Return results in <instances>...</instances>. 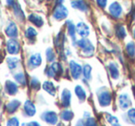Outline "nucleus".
Listing matches in <instances>:
<instances>
[{
  "label": "nucleus",
  "mask_w": 135,
  "mask_h": 126,
  "mask_svg": "<svg viewBox=\"0 0 135 126\" xmlns=\"http://www.w3.org/2000/svg\"><path fill=\"white\" fill-rule=\"evenodd\" d=\"M115 32H116V35L118 39L122 40L127 36V32H126V29L123 25H117L116 29H115Z\"/></svg>",
  "instance_id": "obj_30"
},
{
  "label": "nucleus",
  "mask_w": 135,
  "mask_h": 126,
  "mask_svg": "<svg viewBox=\"0 0 135 126\" xmlns=\"http://www.w3.org/2000/svg\"><path fill=\"white\" fill-rule=\"evenodd\" d=\"M83 76L86 81H91L92 79V66L88 63L83 66Z\"/></svg>",
  "instance_id": "obj_28"
},
{
  "label": "nucleus",
  "mask_w": 135,
  "mask_h": 126,
  "mask_svg": "<svg viewBox=\"0 0 135 126\" xmlns=\"http://www.w3.org/2000/svg\"><path fill=\"white\" fill-rule=\"evenodd\" d=\"M126 53L129 58H135V44L133 42H129L126 45Z\"/></svg>",
  "instance_id": "obj_32"
},
{
  "label": "nucleus",
  "mask_w": 135,
  "mask_h": 126,
  "mask_svg": "<svg viewBox=\"0 0 135 126\" xmlns=\"http://www.w3.org/2000/svg\"><path fill=\"white\" fill-rule=\"evenodd\" d=\"M37 34H38V32H37V31H36V29L32 26L27 27L24 32L25 37H26L29 41H34L36 36H37Z\"/></svg>",
  "instance_id": "obj_26"
},
{
  "label": "nucleus",
  "mask_w": 135,
  "mask_h": 126,
  "mask_svg": "<svg viewBox=\"0 0 135 126\" xmlns=\"http://www.w3.org/2000/svg\"><path fill=\"white\" fill-rule=\"evenodd\" d=\"M4 90L8 96H16L19 92V85L16 82L11 80H7L4 85Z\"/></svg>",
  "instance_id": "obj_11"
},
{
  "label": "nucleus",
  "mask_w": 135,
  "mask_h": 126,
  "mask_svg": "<svg viewBox=\"0 0 135 126\" xmlns=\"http://www.w3.org/2000/svg\"><path fill=\"white\" fill-rule=\"evenodd\" d=\"M89 117H91V113L88 112V111H85L84 113H83V120H86L87 118H89Z\"/></svg>",
  "instance_id": "obj_42"
},
{
  "label": "nucleus",
  "mask_w": 135,
  "mask_h": 126,
  "mask_svg": "<svg viewBox=\"0 0 135 126\" xmlns=\"http://www.w3.org/2000/svg\"><path fill=\"white\" fill-rule=\"evenodd\" d=\"M7 51L11 56H16L21 51V44L17 39L9 38L7 41Z\"/></svg>",
  "instance_id": "obj_7"
},
{
  "label": "nucleus",
  "mask_w": 135,
  "mask_h": 126,
  "mask_svg": "<svg viewBox=\"0 0 135 126\" xmlns=\"http://www.w3.org/2000/svg\"><path fill=\"white\" fill-rule=\"evenodd\" d=\"M42 62H43L42 55L40 53H33V54L29 57L28 61H27V65H28L29 69L34 70V69H37L41 66Z\"/></svg>",
  "instance_id": "obj_8"
},
{
  "label": "nucleus",
  "mask_w": 135,
  "mask_h": 126,
  "mask_svg": "<svg viewBox=\"0 0 135 126\" xmlns=\"http://www.w3.org/2000/svg\"><path fill=\"white\" fill-rule=\"evenodd\" d=\"M27 123H28V126H42L40 122H36V120H32V122H27Z\"/></svg>",
  "instance_id": "obj_40"
},
{
  "label": "nucleus",
  "mask_w": 135,
  "mask_h": 126,
  "mask_svg": "<svg viewBox=\"0 0 135 126\" xmlns=\"http://www.w3.org/2000/svg\"><path fill=\"white\" fill-rule=\"evenodd\" d=\"M37 109H36V106L32 100L27 99L23 104V113H24L25 117L27 118H32L35 116Z\"/></svg>",
  "instance_id": "obj_9"
},
{
  "label": "nucleus",
  "mask_w": 135,
  "mask_h": 126,
  "mask_svg": "<svg viewBox=\"0 0 135 126\" xmlns=\"http://www.w3.org/2000/svg\"><path fill=\"white\" fill-rule=\"evenodd\" d=\"M97 100L99 105L102 108H107L109 107L112 103V95H111L110 91L108 89L102 87V88L97 90Z\"/></svg>",
  "instance_id": "obj_1"
},
{
  "label": "nucleus",
  "mask_w": 135,
  "mask_h": 126,
  "mask_svg": "<svg viewBox=\"0 0 135 126\" xmlns=\"http://www.w3.org/2000/svg\"><path fill=\"white\" fill-rule=\"evenodd\" d=\"M132 19L135 21V10H134V11H133V13H132Z\"/></svg>",
  "instance_id": "obj_47"
},
{
  "label": "nucleus",
  "mask_w": 135,
  "mask_h": 126,
  "mask_svg": "<svg viewBox=\"0 0 135 126\" xmlns=\"http://www.w3.org/2000/svg\"><path fill=\"white\" fill-rule=\"evenodd\" d=\"M76 32L81 38H87L90 35V27L83 21H80L76 25Z\"/></svg>",
  "instance_id": "obj_15"
},
{
  "label": "nucleus",
  "mask_w": 135,
  "mask_h": 126,
  "mask_svg": "<svg viewBox=\"0 0 135 126\" xmlns=\"http://www.w3.org/2000/svg\"><path fill=\"white\" fill-rule=\"evenodd\" d=\"M95 1H96V4L101 8H105L107 5V0H95Z\"/></svg>",
  "instance_id": "obj_38"
},
{
  "label": "nucleus",
  "mask_w": 135,
  "mask_h": 126,
  "mask_svg": "<svg viewBox=\"0 0 135 126\" xmlns=\"http://www.w3.org/2000/svg\"><path fill=\"white\" fill-rule=\"evenodd\" d=\"M21 126H28V123L27 122H23V123H21Z\"/></svg>",
  "instance_id": "obj_46"
},
{
  "label": "nucleus",
  "mask_w": 135,
  "mask_h": 126,
  "mask_svg": "<svg viewBox=\"0 0 135 126\" xmlns=\"http://www.w3.org/2000/svg\"><path fill=\"white\" fill-rule=\"evenodd\" d=\"M28 21L31 23H32L34 26L38 27V28H41L45 24L44 19L40 15H38V14H30L28 16Z\"/></svg>",
  "instance_id": "obj_22"
},
{
  "label": "nucleus",
  "mask_w": 135,
  "mask_h": 126,
  "mask_svg": "<svg viewBox=\"0 0 135 126\" xmlns=\"http://www.w3.org/2000/svg\"><path fill=\"white\" fill-rule=\"evenodd\" d=\"M65 41H66V38L65 35H64L63 32H59L56 36V45L59 50H62L64 48V45H65Z\"/></svg>",
  "instance_id": "obj_31"
},
{
  "label": "nucleus",
  "mask_w": 135,
  "mask_h": 126,
  "mask_svg": "<svg viewBox=\"0 0 135 126\" xmlns=\"http://www.w3.org/2000/svg\"><path fill=\"white\" fill-rule=\"evenodd\" d=\"M0 107H1V103H0Z\"/></svg>",
  "instance_id": "obj_50"
},
{
  "label": "nucleus",
  "mask_w": 135,
  "mask_h": 126,
  "mask_svg": "<svg viewBox=\"0 0 135 126\" xmlns=\"http://www.w3.org/2000/svg\"><path fill=\"white\" fill-rule=\"evenodd\" d=\"M6 3L8 7H13L14 5H15L16 1L15 0H6Z\"/></svg>",
  "instance_id": "obj_41"
},
{
  "label": "nucleus",
  "mask_w": 135,
  "mask_h": 126,
  "mask_svg": "<svg viewBox=\"0 0 135 126\" xmlns=\"http://www.w3.org/2000/svg\"><path fill=\"white\" fill-rule=\"evenodd\" d=\"M133 37L135 38V28L133 29Z\"/></svg>",
  "instance_id": "obj_48"
},
{
  "label": "nucleus",
  "mask_w": 135,
  "mask_h": 126,
  "mask_svg": "<svg viewBox=\"0 0 135 126\" xmlns=\"http://www.w3.org/2000/svg\"><path fill=\"white\" fill-rule=\"evenodd\" d=\"M126 117H127L128 122L135 125V109L134 108H129L127 111V114H126Z\"/></svg>",
  "instance_id": "obj_34"
},
{
  "label": "nucleus",
  "mask_w": 135,
  "mask_h": 126,
  "mask_svg": "<svg viewBox=\"0 0 135 126\" xmlns=\"http://www.w3.org/2000/svg\"><path fill=\"white\" fill-rule=\"evenodd\" d=\"M42 88L43 90H45L47 94H49L50 96H55L56 94V85L55 83H53L52 81H45L43 83H42Z\"/></svg>",
  "instance_id": "obj_19"
},
{
  "label": "nucleus",
  "mask_w": 135,
  "mask_h": 126,
  "mask_svg": "<svg viewBox=\"0 0 135 126\" xmlns=\"http://www.w3.org/2000/svg\"><path fill=\"white\" fill-rule=\"evenodd\" d=\"M118 107L121 110H128L129 108L131 107V97L128 94L123 93V94H120L118 97Z\"/></svg>",
  "instance_id": "obj_10"
},
{
  "label": "nucleus",
  "mask_w": 135,
  "mask_h": 126,
  "mask_svg": "<svg viewBox=\"0 0 135 126\" xmlns=\"http://www.w3.org/2000/svg\"><path fill=\"white\" fill-rule=\"evenodd\" d=\"M66 26H67V32L72 40V45H77V41L76 39V26L71 21H66Z\"/></svg>",
  "instance_id": "obj_16"
},
{
  "label": "nucleus",
  "mask_w": 135,
  "mask_h": 126,
  "mask_svg": "<svg viewBox=\"0 0 135 126\" xmlns=\"http://www.w3.org/2000/svg\"><path fill=\"white\" fill-rule=\"evenodd\" d=\"M74 126H85L84 120H83V119H80V120H78Z\"/></svg>",
  "instance_id": "obj_39"
},
{
  "label": "nucleus",
  "mask_w": 135,
  "mask_h": 126,
  "mask_svg": "<svg viewBox=\"0 0 135 126\" xmlns=\"http://www.w3.org/2000/svg\"><path fill=\"white\" fill-rule=\"evenodd\" d=\"M64 73V68L60 62H53L49 65L45 70V74L48 78H53V79H57L62 74Z\"/></svg>",
  "instance_id": "obj_2"
},
{
  "label": "nucleus",
  "mask_w": 135,
  "mask_h": 126,
  "mask_svg": "<svg viewBox=\"0 0 135 126\" xmlns=\"http://www.w3.org/2000/svg\"><path fill=\"white\" fill-rule=\"evenodd\" d=\"M5 34L8 38L17 39L19 36V28H18L17 24L14 21H10L5 28Z\"/></svg>",
  "instance_id": "obj_13"
},
{
  "label": "nucleus",
  "mask_w": 135,
  "mask_h": 126,
  "mask_svg": "<svg viewBox=\"0 0 135 126\" xmlns=\"http://www.w3.org/2000/svg\"><path fill=\"white\" fill-rule=\"evenodd\" d=\"M69 69H70V73L72 79L79 80L83 75V66L77 61L71 59L69 62Z\"/></svg>",
  "instance_id": "obj_5"
},
{
  "label": "nucleus",
  "mask_w": 135,
  "mask_h": 126,
  "mask_svg": "<svg viewBox=\"0 0 135 126\" xmlns=\"http://www.w3.org/2000/svg\"><path fill=\"white\" fill-rule=\"evenodd\" d=\"M108 68V72L110 74L111 78L114 80H118L119 78V70H118V66L115 62H110L107 66Z\"/></svg>",
  "instance_id": "obj_23"
},
{
  "label": "nucleus",
  "mask_w": 135,
  "mask_h": 126,
  "mask_svg": "<svg viewBox=\"0 0 135 126\" xmlns=\"http://www.w3.org/2000/svg\"><path fill=\"white\" fill-rule=\"evenodd\" d=\"M69 15V10L67 8V7H65L64 5H57L55 8L54 11H53V19H55L56 21H60L65 20Z\"/></svg>",
  "instance_id": "obj_6"
},
{
  "label": "nucleus",
  "mask_w": 135,
  "mask_h": 126,
  "mask_svg": "<svg viewBox=\"0 0 135 126\" xmlns=\"http://www.w3.org/2000/svg\"><path fill=\"white\" fill-rule=\"evenodd\" d=\"M74 93H75L76 96H77V98L79 99V101L81 102V103H83V102H84L85 100H86L87 93H86V91H85V89L83 88V85H76L75 88H74Z\"/></svg>",
  "instance_id": "obj_21"
},
{
  "label": "nucleus",
  "mask_w": 135,
  "mask_h": 126,
  "mask_svg": "<svg viewBox=\"0 0 135 126\" xmlns=\"http://www.w3.org/2000/svg\"><path fill=\"white\" fill-rule=\"evenodd\" d=\"M111 126H121V124H119L118 122H117V123H114V124H112Z\"/></svg>",
  "instance_id": "obj_44"
},
{
  "label": "nucleus",
  "mask_w": 135,
  "mask_h": 126,
  "mask_svg": "<svg viewBox=\"0 0 135 126\" xmlns=\"http://www.w3.org/2000/svg\"><path fill=\"white\" fill-rule=\"evenodd\" d=\"M7 65H8V68L10 71H14L16 69L19 68L20 63H21V60L18 57L15 56H11V57H8L6 59Z\"/></svg>",
  "instance_id": "obj_20"
},
{
  "label": "nucleus",
  "mask_w": 135,
  "mask_h": 126,
  "mask_svg": "<svg viewBox=\"0 0 135 126\" xmlns=\"http://www.w3.org/2000/svg\"><path fill=\"white\" fill-rule=\"evenodd\" d=\"M13 77H14L15 82L18 83V85H21V86H26L27 85V79H26V76H25L24 72H17V73L14 74Z\"/></svg>",
  "instance_id": "obj_27"
},
{
  "label": "nucleus",
  "mask_w": 135,
  "mask_h": 126,
  "mask_svg": "<svg viewBox=\"0 0 135 126\" xmlns=\"http://www.w3.org/2000/svg\"><path fill=\"white\" fill-rule=\"evenodd\" d=\"M12 8H13V12H14V15H15V17L17 18L20 21H24L25 15H24V12H23L22 10H21V5H20L19 3L16 2L15 5L12 7Z\"/></svg>",
  "instance_id": "obj_25"
},
{
  "label": "nucleus",
  "mask_w": 135,
  "mask_h": 126,
  "mask_svg": "<svg viewBox=\"0 0 135 126\" xmlns=\"http://www.w3.org/2000/svg\"><path fill=\"white\" fill-rule=\"evenodd\" d=\"M6 126H21V122H20V119L16 116L10 117L7 120Z\"/></svg>",
  "instance_id": "obj_35"
},
{
  "label": "nucleus",
  "mask_w": 135,
  "mask_h": 126,
  "mask_svg": "<svg viewBox=\"0 0 135 126\" xmlns=\"http://www.w3.org/2000/svg\"><path fill=\"white\" fill-rule=\"evenodd\" d=\"M0 126H1V125H0Z\"/></svg>",
  "instance_id": "obj_51"
},
{
  "label": "nucleus",
  "mask_w": 135,
  "mask_h": 126,
  "mask_svg": "<svg viewBox=\"0 0 135 126\" xmlns=\"http://www.w3.org/2000/svg\"><path fill=\"white\" fill-rule=\"evenodd\" d=\"M108 11L112 17L118 19L122 14V7L120 6L119 3L115 1V2L110 4V6H109V8H108Z\"/></svg>",
  "instance_id": "obj_17"
},
{
  "label": "nucleus",
  "mask_w": 135,
  "mask_h": 126,
  "mask_svg": "<svg viewBox=\"0 0 135 126\" xmlns=\"http://www.w3.org/2000/svg\"><path fill=\"white\" fill-rule=\"evenodd\" d=\"M71 92L68 88H64L61 92V95H60V101H61L62 107L65 109H68L70 107L71 104Z\"/></svg>",
  "instance_id": "obj_14"
},
{
  "label": "nucleus",
  "mask_w": 135,
  "mask_h": 126,
  "mask_svg": "<svg viewBox=\"0 0 135 126\" xmlns=\"http://www.w3.org/2000/svg\"><path fill=\"white\" fill-rule=\"evenodd\" d=\"M64 2V0H56V4L57 5H62Z\"/></svg>",
  "instance_id": "obj_43"
},
{
  "label": "nucleus",
  "mask_w": 135,
  "mask_h": 126,
  "mask_svg": "<svg viewBox=\"0 0 135 126\" xmlns=\"http://www.w3.org/2000/svg\"><path fill=\"white\" fill-rule=\"evenodd\" d=\"M105 120H107V122H108L110 125H112V124L118 122V119L117 118L116 116H114V115L110 114V113H105Z\"/></svg>",
  "instance_id": "obj_36"
},
{
  "label": "nucleus",
  "mask_w": 135,
  "mask_h": 126,
  "mask_svg": "<svg viewBox=\"0 0 135 126\" xmlns=\"http://www.w3.org/2000/svg\"><path fill=\"white\" fill-rule=\"evenodd\" d=\"M45 58H46L47 62H49V63L55 62V60H56V55L55 50L52 47H48V48L45 50Z\"/></svg>",
  "instance_id": "obj_29"
},
{
  "label": "nucleus",
  "mask_w": 135,
  "mask_h": 126,
  "mask_svg": "<svg viewBox=\"0 0 135 126\" xmlns=\"http://www.w3.org/2000/svg\"><path fill=\"white\" fill-rule=\"evenodd\" d=\"M30 85H31V88L33 89V90H35V91H38L42 86L41 82H40L39 79H38L37 77H35V76H32V77L31 78Z\"/></svg>",
  "instance_id": "obj_33"
},
{
  "label": "nucleus",
  "mask_w": 135,
  "mask_h": 126,
  "mask_svg": "<svg viewBox=\"0 0 135 126\" xmlns=\"http://www.w3.org/2000/svg\"><path fill=\"white\" fill-rule=\"evenodd\" d=\"M21 106V102L19 99H12L5 105V110L8 114L13 115L16 113Z\"/></svg>",
  "instance_id": "obj_12"
},
{
  "label": "nucleus",
  "mask_w": 135,
  "mask_h": 126,
  "mask_svg": "<svg viewBox=\"0 0 135 126\" xmlns=\"http://www.w3.org/2000/svg\"><path fill=\"white\" fill-rule=\"evenodd\" d=\"M77 46L81 49V54L85 57H91L94 53V45L88 38H81L78 40Z\"/></svg>",
  "instance_id": "obj_3"
},
{
  "label": "nucleus",
  "mask_w": 135,
  "mask_h": 126,
  "mask_svg": "<svg viewBox=\"0 0 135 126\" xmlns=\"http://www.w3.org/2000/svg\"><path fill=\"white\" fill-rule=\"evenodd\" d=\"M47 1H51V0H47Z\"/></svg>",
  "instance_id": "obj_49"
},
{
  "label": "nucleus",
  "mask_w": 135,
  "mask_h": 126,
  "mask_svg": "<svg viewBox=\"0 0 135 126\" xmlns=\"http://www.w3.org/2000/svg\"><path fill=\"white\" fill-rule=\"evenodd\" d=\"M59 118L61 119L62 122H70L73 120L74 118V112L69 109H65L60 112Z\"/></svg>",
  "instance_id": "obj_24"
},
{
  "label": "nucleus",
  "mask_w": 135,
  "mask_h": 126,
  "mask_svg": "<svg viewBox=\"0 0 135 126\" xmlns=\"http://www.w3.org/2000/svg\"><path fill=\"white\" fill-rule=\"evenodd\" d=\"M58 114L54 110H45L40 115V119L51 126H55L58 123Z\"/></svg>",
  "instance_id": "obj_4"
},
{
  "label": "nucleus",
  "mask_w": 135,
  "mask_h": 126,
  "mask_svg": "<svg viewBox=\"0 0 135 126\" xmlns=\"http://www.w3.org/2000/svg\"><path fill=\"white\" fill-rule=\"evenodd\" d=\"M56 126H65L63 123H61V122H58L57 124H56Z\"/></svg>",
  "instance_id": "obj_45"
},
{
  "label": "nucleus",
  "mask_w": 135,
  "mask_h": 126,
  "mask_svg": "<svg viewBox=\"0 0 135 126\" xmlns=\"http://www.w3.org/2000/svg\"><path fill=\"white\" fill-rule=\"evenodd\" d=\"M84 122H85V126H99L97 122H96V120L93 116L89 117L86 120H84Z\"/></svg>",
  "instance_id": "obj_37"
},
{
  "label": "nucleus",
  "mask_w": 135,
  "mask_h": 126,
  "mask_svg": "<svg viewBox=\"0 0 135 126\" xmlns=\"http://www.w3.org/2000/svg\"><path fill=\"white\" fill-rule=\"evenodd\" d=\"M70 6L74 10H80L81 12H87L89 10V6L84 0H72Z\"/></svg>",
  "instance_id": "obj_18"
}]
</instances>
